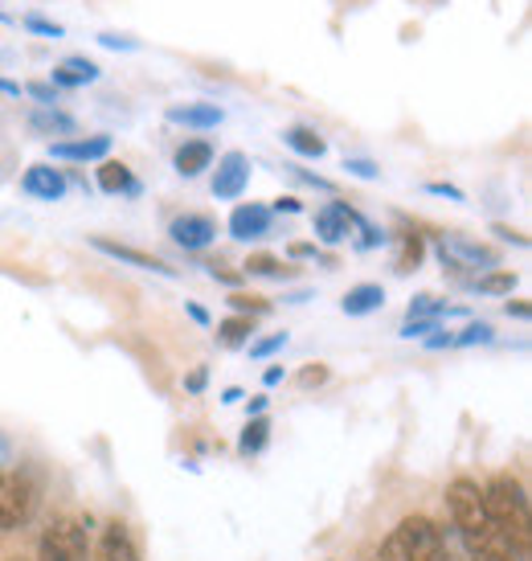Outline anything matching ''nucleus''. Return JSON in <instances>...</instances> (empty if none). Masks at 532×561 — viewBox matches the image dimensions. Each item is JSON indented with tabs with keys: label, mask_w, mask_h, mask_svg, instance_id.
<instances>
[{
	"label": "nucleus",
	"mask_w": 532,
	"mask_h": 561,
	"mask_svg": "<svg viewBox=\"0 0 532 561\" xmlns=\"http://www.w3.org/2000/svg\"><path fill=\"white\" fill-rule=\"evenodd\" d=\"M447 508H451V520L454 529H459V537H463L467 553H491V558L517 561L508 541L491 529V516L484 508V488L479 483L467 480V476L451 480V488H447Z\"/></svg>",
	"instance_id": "nucleus-1"
},
{
	"label": "nucleus",
	"mask_w": 532,
	"mask_h": 561,
	"mask_svg": "<svg viewBox=\"0 0 532 561\" xmlns=\"http://www.w3.org/2000/svg\"><path fill=\"white\" fill-rule=\"evenodd\" d=\"M484 508L491 516V529L500 533L508 549L517 553V561H529V549H532V513H529V496H524V488L520 480L512 476H491L484 488Z\"/></svg>",
	"instance_id": "nucleus-2"
},
{
	"label": "nucleus",
	"mask_w": 532,
	"mask_h": 561,
	"mask_svg": "<svg viewBox=\"0 0 532 561\" xmlns=\"http://www.w3.org/2000/svg\"><path fill=\"white\" fill-rule=\"evenodd\" d=\"M377 561H451V558H447V537H442V529L430 516H406L381 541Z\"/></svg>",
	"instance_id": "nucleus-3"
},
{
	"label": "nucleus",
	"mask_w": 532,
	"mask_h": 561,
	"mask_svg": "<svg viewBox=\"0 0 532 561\" xmlns=\"http://www.w3.org/2000/svg\"><path fill=\"white\" fill-rule=\"evenodd\" d=\"M86 529H91V516H58L42 541H37V561H82L86 558Z\"/></svg>",
	"instance_id": "nucleus-4"
},
{
	"label": "nucleus",
	"mask_w": 532,
	"mask_h": 561,
	"mask_svg": "<svg viewBox=\"0 0 532 561\" xmlns=\"http://www.w3.org/2000/svg\"><path fill=\"white\" fill-rule=\"evenodd\" d=\"M37 508V488L25 471H0V533L21 529Z\"/></svg>",
	"instance_id": "nucleus-5"
},
{
	"label": "nucleus",
	"mask_w": 532,
	"mask_h": 561,
	"mask_svg": "<svg viewBox=\"0 0 532 561\" xmlns=\"http://www.w3.org/2000/svg\"><path fill=\"white\" fill-rule=\"evenodd\" d=\"M357 221H360V214L345 202H328L312 214L315 238H320L324 247H340V242H348L352 230H357Z\"/></svg>",
	"instance_id": "nucleus-6"
},
{
	"label": "nucleus",
	"mask_w": 532,
	"mask_h": 561,
	"mask_svg": "<svg viewBox=\"0 0 532 561\" xmlns=\"http://www.w3.org/2000/svg\"><path fill=\"white\" fill-rule=\"evenodd\" d=\"M251 185V160L246 152H225L218 160V172H213V197L218 202H238Z\"/></svg>",
	"instance_id": "nucleus-7"
},
{
	"label": "nucleus",
	"mask_w": 532,
	"mask_h": 561,
	"mask_svg": "<svg viewBox=\"0 0 532 561\" xmlns=\"http://www.w3.org/2000/svg\"><path fill=\"white\" fill-rule=\"evenodd\" d=\"M94 250H103L111 259H119V263L136 266V271H152V275H164V279H176V266H169L160 254L152 250H140V247H127V242H115V238H91Z\"/></svg>",
	"instance_id": "nucleus-8"
},
{
	"label": "nucleus",
	"mask_w": 532,
	"mask_h": 561,
	"mask_svg": "<svg viewBox=\"0 0 532 561\" xmlns=\"http://www.w3.org/2000/svg\"><path fill=\"white\" fill-rule=\"evenodd\" d=\"M91 561H140V546H136V537H131L124 520H107L103 525Z\"/></svg>",
	"instance_id": "nucleus-9"
},
{
	"label": "nucleus",
	"mask_w": 532,
	"mask_h": 561,
	"mask_svg": "<svg viewBox=\"0 0 532 561\" xmlns=\"http://www.w3.org/2000/svg\"><path fill=\"white\" fill-rule=\"evenodd\" d=\"M169 238L185 250H205L218 238V221L209 214H181V218L169 221Z\"/></svg>",
	"instance_id": "nucleus-10"
},
{
	"label": "nucleus",
	"mask_w": 532,
	"mask_h": 561,
	"mask_svg": "<svg viewBox=\"0 0 532 561\" xmlns=\"http://www.w3.org/2000/svg\"><path fill=\"white\" fill-rule=\"evenodd\" d=\"M270 221H275L270 205H238L234 214H230V238H238V242H263L270 234Z\"/></svg>",
	"instance_id": "nucleus-11"
},
{
	"label": "nucleus",
	"mask_w": 532,
	"mask_h": 561,
	"mask_svg": "<svg viewBox=\"0 0 532 561\" xmlns=\"http://www.w3.org/2000/svg\"><path fill=\"white\" fill-rule=\"evenodd\" d=\"M21 193L37 197V202H62L66 197V176L62 169H49V164H30L21 176Z\"/></svg>",
	"instance_id": "nucleus-12"
},
{
	"label": "nucleus",
	"mask_w": 532,
	"mask_h": 561,
	"mask_svg": "<svg viewBox=\"0 0 532 561\" xmlns=\"http://www.w3.org/2000/svg\"><path fill=\"white\" fill-rule=\"evenodd\" d=\"M49 157L70 160V164H91V160L111 157V136H86V140H54Z\"/></svg>",
	"instance_id": "nucleus-13"
},
{
	"label": "nucleus",
	"mask_w": 532,
	"mask_h": 561,
	"mask_svg": "<svg viewBox=\"0 0 532 561\" xmlns=\"http://www.w3.org/2000/svg\"><path fill=\"white\" fill-rule=\"evenodd\" d=\"M164 119L181 127H193V131H209V127L225 124V111H221L218 103H173V107L164 111Z\"/></svg>",
	"instance_id": "nucleus-14"
},
{
	"label": "nucleus",
	"mask_w": 532,
	"mask_h": 561,
	"mask_svg": "<svg viewBox=\"0 0 532 561\" xmlns=\"http://www.w3.org/2000/svg\"><path fill=\"white\" fill-rule=\"evenodd\" d=\"M94 185L111 193V197H140V181L131 176L124 160H99V169H94Z\"/></svg>",
	"instance_id": "nucleus-15"
},
{
	"label": "nucleus",
	"mask_w": 532,
	"mask_h": 561,
	"mask_svg": "<svg viewBox=\"0 0 532 561\" xmlns=\"http://www.w3.org/2000/svg\"><path fill=\"white\" fill-rule=\"evenodd\" d=\"M99 62H91V58H82V54H74V58H66V62L54 66V75H49V82L58 87V91H74V87H91V82H99Z\"/></svg>",
	"instance_id": "nucleus-16"
},
{
	"label": "nucleus",
	"mask_w": 532,
	"mask_h": 561,
	"mask_svg": "<svg viewBox=\"0 0 532 561\" xmlns=\"http://www.w3.org/2000/svg\"><path fill=\"white\" fill-rule=\"evenodd\" d=\"M385 308V287L381 283H357L348 287L345 299H340V312L345 316H373Z\"/></svg>",
	"instance_id": "nucleus-17"
},
{
	"label": "nucleus",
	"mask_w": 532,
	"mask_h": 561,
	"mask_svg": "<svg viewBox=\"0 0 532 561\" xmlns=\"http://www.w3.org/2000/svg\"><path fill=\"white\" fill-rule=\"evenodd\" d=\"M209 164H213V144H209V140H185L181 148H176V157H173V169L181 172L185 181L201 176Z\"/></svg>",
	"instance_id": "nucleus-18"
},
{
	"label": "nucleus",
	"mask_w": 532,
	"mask_h": 561,
	"mask_svg": "<svg viewBox=\"0 0 532 561\" xmlns=\"http://www.w3.org/2000/svg\"><path fill=\"white\" fill-rule=\"evenodd\" d=\"M282 144L296 152V157H303V160H324L328 157V140L315 131V127H303V124H296V127H287L282 131Z\"/></svg>",
	"instance_id": "nucleus-19"
},
{
	"label": "nucleus",
	"mask_w": 532,
	"mask_h": 561,
	"mask_svg": "<svg viewBox=\"0 0 532 561\" xmlns=\"http://www.w3.org/2000/svg\"><path fill=\"white\" fill-rule=\"evenodd\" d=\"M242 275H246V279H291V275H296V266H287L279 254L258 250V254H251V259L242 263Z\"/></svg>",
	"instance_id": "nucleus-20"
},
{
	"label": "nucleus",
	"mask_w": 532,
	"mask_h": 561,
	"mask_svg": "<svg viewBox=\"0 0 532 561\" xmlns=\"http://www.w3.org/2000/svg\"><path fill=\"white\" fill-rule=\"evenodd\" d=\"M30 127L33 131H42V136H74V131H79V119L58 107H42L30 115Z\"/></svg>",
	"instance_id": "nucleus-21"
},
{
	"label": "nucleus",
	"mask_w": 532,
	"mask_h": 561,
	"mask_svg": "<svg viewBox=\"0 0 532 561\" xmlns=\"http://www.w3.org/2000/svg\"><path fill=\"white\" fill-rule=\"evenodd\" d=\"M254 336V316H225L218 324V344L221 348H242V344H251Z\"/></svg>",
	"instance_id": "nucleus-22"
},
{
	"label": "nucleus",
	"mask_w": 532,
	"mask_h": 561,
	"mask_svg": "<svg viewBox=\"0 0 532 561\" xmlns=\"http://www.w3.org/2000/svg\"><path fill=\"white\" fill-rule=\"evenodd\" d=\"M426 259V242L414 230H406V234H397V259H393V266H397V275H409V271H418Z\"/></svg>",
	"instance_id": "nucleus-23"
},
{
	"label": "nucleus",
	"mask_w": 532,
	"mask_h": 561,
	"mask_svg": "<svg viewBox=\"0 0 532 561\" xmlns=\"http://www.w3.org/2000/svg\"><path fill=\"white\" fill-rule=\"evenodd\" d=\"M471 291H479V296H512L517 291V275L512 271H487V275L471 279Z\"/></svg>",
	"instance_id": "nucleus-24"
},
{
	"label": "nucleus",
	"mask_w": 532,
	"mask_h": 561,
	"mask_svg": "<svg viewBox=\"0 0 532 561\" xmlns=\"http://www.w3.org/2000/svg\"><path fill=\"white\" fill-rule=\"evenodd\" d=\"M266 443H270V419H266V414H258V419L246 422V431H242V438H238V451L251 459V455L263 451Z\"/></svg>",
	"instance_id": "nucleus-25"
},
{
	"label": "nucleus",
	"mask_w": 532,
	"mask_h": 561,
	"mask_svg": "<svg viewBox=\"0 0 532 561\" xmlns=\"http://www.w3.org/2000/svg\"><path fill=\"white\" fill-rule=\"evenodd\" d=\"M491 341H496V328L487 324V320H471L463 332H454L451 348H471V344H491Z\"/></svg>",
	"instance_id": "nucleus-26"
},
{
	"label": "nucleus",
	"mask_w": 532,
	"mask_h": 561,
	"mask_svg": "<svg viewBox=\"0 0 532 561\" xmlns=\"http://www.w3.org/2000/svg\"><path fill=\"white\" fill-rule=\"evenodd\" d=\"M230 308H234L238 316H266L270 312V299H263V296H251V291H230V299H225Z\"/></svg>",
	"instance_id": "nucleus-27"
},
{
	"label": "nucleus",
	"mask_w": 532,
	"mask_h": 561,
	"mask_svg": "<svg viewBox=\"0 0 532 561\" xmlns=\"http://www.w3.org/2000/svg\"><path fill=\"white\" fill-rule=\"evenodd\" d=\"M439 324L442 320H430V316H406V324L397 328V336H402V341H423L426 332H435Z\"/></svg>",
	"instance_id": "nucleus-28"
},
{
	"label": "nucleus",
	"mask_w": 532,
	"mask_h": 561,
	"mask_svg": "<svg viewBox=\"0 0 532 561\" xmlns=\"http://www.w3.org/2000/svg\"><path fill=\"white\" fill-rule=\"evenodd\" d=\"M21 25H25V30L30 33H42V37H54V42H58V37H62V25H58V21H49V16H42V13H25L21 16Z\"/></svg>",
	"instance_id": "nucleus-29"
},
{
	"label": "nucleus",
	"mask_w": 532,
	"mask_h": 561,
	"mask_svg": "<svg viewBox=\"0 0 532 561\" xmlns=\"http://www.w3.org/2000/svg\"><path fill=\"white\" fill-rule=\"evenodd\" d=\"M357 230H360V238H357V247H360V250H377V247H385V242H390V234H385V230H377V226H369L365 218L357 221Z\"/></svg>",
	"instance_id": "nucleus-30"
},
{
	"label": "nucleus",
	"mask_w": 532,
	"mask_h": 561,
	"mask_svg": "<svg viewBox=\"0 0 532 561\" xmlns=\"http://www.w3.org/2000/svg\"><path fill=\"white\" fill-rule=\"evenodd\" d=\"M296 381L303 386V390H320V386L328 381V365H320V360H315V365H303Z\"/></svg>",
	"instance_id": "nucleus-31"
},
{
	"label": "nucleus",
	"mask_w": 532,
	"mask_h": 561,
	"mask_svg": "<svg viewBox=\"0 0 532 561\" xmlns=\"http://www.w3.org/2000/svg\"><path fill=\"white\" fill-rule=\"evenodd\" d=\"M99 46L103 49H119V54H136L140 49V42L136 37H127V33H99Z\"/></svg>",
	"instance_id": "nucleus-32"
},
{
	"label": "nucleus",
	"mask_w": 532,
	"mask_h": 561,
	"mask_svg": "<svg viewBox=\"0 0 532 561\" xmlns=\"http://www.w3.org/2000/svg\"><path fill=\"white\" fill-rule=\"evenodd\" d=\"M345 169H348V176H357V181H377V176H381V169L365 157H345Z\"/></svg>",
	"instance_id": "nucleus-33"
},
{
	"label": "nucleus",
	"mask_w": 532,
	"mask_h": 561,
	"mask_svg": "<svg viewBox=\"0 0 532 561\" xmlns=\"http://www.w3.org/2000/svg\"><path fill=\"white\" fill-rule=\"evenodd\" d=\"M282 344H287V332H275V336H263V341H251V357L254 360H266L270 353H279Z\"/></svg>",
	"instance_id": "nucleus-34"
},
{
	"label": "nucleus",
	"mask_w": 532,
	"mask_h": 561,
	"mask_svg": "<svg viewBox=\"0 0 532 561\" xmlns=\"http://www.w3.org/2000/svg\"><path fill=\"white\" fill-rule=\"evenodd\" d=\"M25 94L37 99L42 107H54V103H58V87H54V82H25Z\"/></svg>",
	"instance_id": "nucleus-35"
},
{
	"label": "nucleus",
	"mask_w": 532,
	"mask_h": 561,
	"mask_svg": "<svg viewBox=\"0 0 532 561\" xmlns=\"http://www.w3.org/2000/svg\"><path fill=\"white\" fill-rule=\"evenodd\" d=\"M205 266H209V275H213V279L225 283V287H234V291H238V283L246 279L242 271H230V266H221V263H205Z\"/></svg>",
	"instance_id": "nucleus-36"
},
{
	"label": "nucleus",
	"mask_w": 532,
	"mask_h": 561,
	"mask_svg": "<svg viewBox=\"0 0 532 561\" xmlns=\"http://www.w3.org/2000/svg\"><path fill=\"white\" fill-rule=\"evenodd\" d=\"M291 176H299V181H303V185L320 188V193H336V185H332L328 176H315V172H308V169H291Z\"/></svg>",
	"instance_id": "nucleus-37"
},
{
	"label": "nucleus",
	"mask_w": 532,
	"mask_h": 561,
	"mask_svg": "<svg viewBox=\"0 0 532 561\" xmlns=\"http://www.w3.org/2000/svg\"><path fill=\"white\" fill-rule=\"evenodd\" d=\"M491 234L500 238V242H512V247H529V234H520V230L504 226V221H496V226H491Z\"/></svg>",
	"instance_id": "nucleus-38"
},
{
	"label": "nucleus",
	"mask_w": 532,
	"mask_h": 561,
	"mask_svg": "<svg viewBox=\"0 0 532 561\" xmlns=\"http://www.w3.org/2000/svg\"><path fill=\"white\" fill-rule=\"evenodd\" d=\"M205 386H209V369H205V365H197V369H193V374L185 377V390L188 393H201Z\"/></svg>",
	"instance_id": "nucleus-39"
},
{
	"label": "nucleus",
	"mask_w": 532,
	"mask_h": 561,
	"mask_svg": "<svg viewBox=\"0 0 532 561\" xmlns=\"http://www.w3.org/2000/svg\"><path fill=\"white\" fill-rule=\"evenodd\" d=\"M426 193H435V197H451V202H463V188L459 185H442V181H430Z\"/></svg>",
	"instance_id": "nucleus-40"
},
{
	"label": "nucleus",
	"mask_w": 532,
	"mask_h": 561,
	"mask_svg": "<svg viewBox=\"0 0 532 561\" xmlns=\"http://www.w3.org/2000/svg\"><path fill=\"white\" fill-rule=\"evenodd\" d=\"M287 254H291V259H320V247H315V242H291Z\"/></svg>",
	"instance_id": "nucleus-41"
},
{
	"label": "nucleus",
	"mask_w": 532,
	"mask_h": 561,
	"mask_svg": "<svg viewBox=\"0 0 532 561\" xmlns=\"http://www.w3.org/2000/svg\"><path fill=\"white\" fill-rule=\"evenodd\" d=\"M426 348H451L454 344V332H442V328H435V336H423Z\"/></svg>",
	"instance_id": "nucleus-42"
},
{
	"label": "nucleus",
	"mask_w": 532,
	"mask_h": 561,
	"mask_svg": "<svg viewBox=\"0 0 532 561\" xmlns=\"http://www.w3.org/2000/svg\"><path fill=\"white\" fill-rule=\"evenodd\" d=\"M303 205H299V197H275V205H270V214H299Z\"/></svg>",
	"instance_id": "nucleus-43"
},
{
	"label": "nucleus",
	"mask_w": 532,
	"mask_h": 561,
	"mask_svg": "<svg viewBox=\"0 0 532 561\" xmlns=\"http://www.w3.org/2000/svg\"><path fill=\"white\" fill-rule=\"evenodd\" d=\"M282 377H287V374H282V365H270V369H266V374H263V386H266V390H270V386H279Z\"/></svg>",
	"instance_id": "nucleus-44"
},
{
	"label": "nucleus",
	"mask_w": 532,
	"mask_h": 561,
	"mask_svg": "<svg viewBox=\"0 0 532 561\" xmlns=\"http://www.w3.org/2000/svg\"><path fill=\"white\" fill-rule=\"evenodd\" d=\"M185 312L193 316V320H197V324H201V328H209V312H205L201 304H185Z\"/></svg>",
	"instance_id": "nucleus-45"
},
{
	"label": "nucleus",
	"mask_w": 532,
	"mask_h": 561,
	"mask_svg": "<svg viewBox=\"0 0 532 561\" xmlns=\"http://www.w3.org/2000/svg\"><path fill=\"white\" fill-rule=\"evenodd\" d=\"M266 405H270V398H266V393H254V398H251V419L266 414Z\"/></svg>",
	"instance_id": "nucleus-46"
},
{
	"label": "nucleus",
	"mask_w": 532,
	"mask_h": 561,
	"mask_svg": "<svg viewBox=\"0 0 532 561\" xmlns=\"http://www.w3.org/2000/svg\"><path fill=\"white\" fill-rule=\"evenodd\" d=\"M504 312H508V316H517V320H529V312H532V308H529V304H524V299H517V304H508V308H504Z\"/></svg>",
	"instance_id": "nucleus-47"
},
{
	"label": "nucleus",
	"mask_w": 532,
	"mask_h": 561,
	"mask_svg": "<svg viewBox=\"0 0 532 561\" xmlns=\"http://www.w3.org/2000/svg\"><path fill=\"white\" fill-rule=\"evenodd\" d=\"M4 463H13V447H9V438L0 435V471H4Z\"/></svg>",
	"instance_id": "nucleus-48"
},
{
	"label": "nucleus",
	"mask_w": 532,
	"mask_h": 561,
	"mask_svg": "<svg viewBox=\"0 0 532 561\" xmlns=\"http://www.w3.org/2000/svg\"><path fill=\"white\" fill-rule=\"evenodd\" d=\"M242 398H246V393L238 390V386H230V390L221 393V402H225V405H234V402H242Z\"/></svg>",
	"instance_id": "nucleus-49"
},
{
	"label": "nucleus",
	"mask_w": 532,
	"mask_h": 561,
	"mask_svg": "<svg viewBox=\"0 0 532 561\" xmlns=\"http://www.w3.org/2000/svg\"><path fill=\"white\" fill-rule=\"evenodd\" d=\"M0 94H21V82H13V79H0Z\"/></svg>",
	"instance_id": "nucleus-50"
},
{
	"label": "nucleus",
	"mask_w": 532,
	"mask_h": 561,
	"mask_svg": "<svg viewBox=\"0 0 532 561\" xmlns=\"http://www.w3.org/2000/svg\"><path fill=\"white\" fill-rule=\"evenodd\" d=\"M287 304H308L312 299V291H291V296H282Z\"/></svg>",
	"instance_id": "nucleus-51"
},
{
	"label": "nucleus",
	"mask_w": 532,
	"mask_h": 561,
	"mask_svg": "<svg viewBox=\"0 0 532 561\" xmlns=\"http://www.w3.org/2000/svg\"><path fill=\"white\" fill-rule=\"evenodd\" d=\"M471 561H504V558H491V553H471Z\"/></svg>",
	"instance_id": "nucleus-52"
},
{
	"label": "nucleus",
	"mask_w": 532,
	"mask_h": 561,
	"mask_svg": "<svg viewBox=\"0 0 532 561\" xmlns=\"http://www.w3.org/2000/svg\"><path fill=\"white\" fill-rule=\"evenodd\" d=\"M0 21H9V13H4V9H0Z\"/></svg>",
	"instance_id": "nucleus-53"
},
{
	"label": "nucleus",
	"mask_w": 532,
	"mask_h": 561,
	"mask_svg": "<svg viewBox=\"0 0 532 561\" xmlns=\"http://www.w3.org/2000/svg\"><path fill=\"white\" fill-rule=\"evenodd\" d=\"M13 561H25V558H13Z\"/></svg>",
	"instance_id": "nucleus-54"
}]
</instances>
